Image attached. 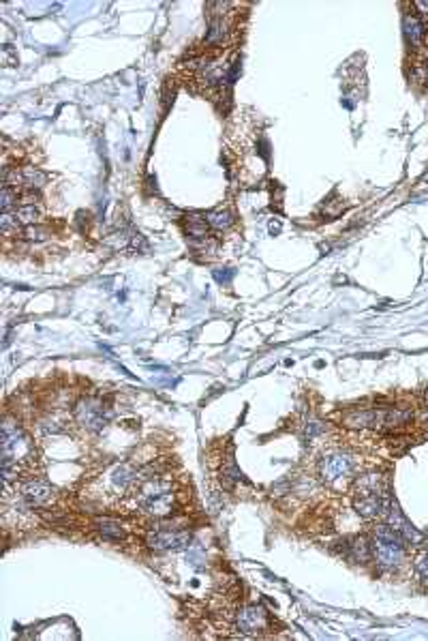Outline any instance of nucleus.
I'll return each mask as SVG.
<instances>
[{
  "instance_id": "obj_23",
  "label": "nucleus",
  "mask_w": 428,
  "mask_h": 641,
  "mask_svg": "<svg viewBox=\"0 0 428 641\" xmlns=\"http://www.w3.org/2000/svg\"><path fill=\"white\" fill-rule=\"evenodd\" d=\"M24 236H26L28 240L41 242V240H45L49 236V232L45 228H39V226H28L26 230H24Z\"/></svg>"
},
{
  "instance_id": "obj_26",
  "label": "nucleus",
  "mask_w": 428,
  "mask_h": 641,
  "mask_svg": "<svg viewBox=\"0 0 428 641\" xmlns=\"http://www.w3.org/2000/svg\"><path fill=\"white\" fill-rule=\"evenodd\" d=\"M424 423H428V390H426V408H424Z\"/></svg>"
},
{
  "instance_id": "obj_13",
  "label": "nucleus",
  "mask_w": 428,
  "mask_h": 641,
  "mask_svg": "<svg viewBox=\"0 0 428 641\" xmlns=\"http://www.w3.org/2000/svg\"><path fill=\"white\" fill-rule=\"evenodd\" d=\"M375 418H377V412L375 408L370 410H364V408H356V410H349L345 412L343 416V427H349V429H366V427H373L375 429Z\"/></svg>"
},
{
  "instance_id": "obj_1",
  "label": "nucleus",
  "mask_w": 428,
  "mask_h": 641,
  "mask_svg": "<svg viewBox=\"0 0 428 641\" xmlns=\"http://www.w3.org/2000/svg\"><path fill=\"white\" fill-rule=\"evenodd\" d=\"M131 506L148 517H155V519H165L176 506L171 483L161 476H144L135 481V489L131 491Z\"/></svg>"
},
{
  "instance_id": "obj_11",
  "label": "nucleus",
  "mask_w": 428,
  "mask_h": 641,
  "mask_svg": "<svg viewBox=\"0 0 428 641\" xmlns=\"http://www.w3.org/2000/svg\"><path fill=\"white\" fill-rule=\"evenodd\" d=\"M354 496H388L386 478L377 472L360 476L354 485Z\"/></svg>"
},
{
  "instance_id": "obj_5",
  "label": "nucleus",
  "mask_w": 428,
  "mask_h": 641,
  "mask_svg": "<svg viewBox=\"0 0 428 641\" xmlns=\"http://www.w3.org/2000/svg\"><path fill=\"white\" fill-rule=\"evenodd\" d=\"M191 542V534L187 530H157L146 536V545L153 551H180Z\"/></svg>"
},
{
  "instance_id": "obj_18",
  "label": "nucleus",
  "mask_w": 428,
  "mask_h": 641,
  "mask_svg": "<svg viewBox=\"0 0 428 641\" xmlns=\"http://www.w3.org/2000/svg\"><path fill=\"white\" fill-rule=\"evenodd\" d=\"M426 35L424 24L416 15H405V37L411 45H418Z\"/></svg>"
},
{
  "instance_id": "obj_20",
  "label": "nucleus",
  "mask_w": 428,
  "mask_h": 641,
  "mask_svg": "<svg viewBox=\"0 0 428 641\" xmlns=\"http://www.w3.org/2000/svg\"><path fill=\"white\" fill-rule=\"evenodd\" d=\"M413 569H416L418 579L424 581V583H428V549H424V551L416 558Z\"/></svg>"
},
{
  "instance_id": "obj_15",
  "label": "nucleus",
  "mask_w": 428,
  "mask_h": 641,
  "mask_svg": "<svg viewBox=\"0 0 428 641\" xmlns=\"http://www.w3.org/2000/svg\"><path fill=\"white\" fill-rule=\"evenodd\" d=\"M347 551H349V558L354 560V562H368V560L373 558L370 545H368V542H366L364 538H360V536H356V538L349 540Z\"/></svg>"
},
{
  "instance_id": "obj_17",
  "label": "nucleus",
  "mask_w": 428,
  "mask_h": 641,
  "mask_svg": "<svg viewBox=\"0 0 428 641\" xmlns=\"http://www.w3.org/2000/svg\"><path fill=\"white\" fill-rule=\"evenodd\" d=\"M11 213H13L17 224L24 226V228L39 224V219H41V210L37 208V204H33V206H19V208H15Z\"/></svg>"
},
{
  "instance_id": "obj_4",
  "label": "nucleus",
  "mask_w": 428,
  "mask_h": 641,
  "mask_svg": "<svg viewBox=\"0 0 428 641\" xmlns=\"http://www.w3.org/2000/svg\"><path fill=\"white\" fill-rule=\"evenodd\" d=\"M110 416H112L110 408H105V403H101L96 399H82L78 408H75V418L88 431H101L108 425Z\"/></svg>"
},
{
  "instance_id": "obj_19",
  "label": "nucleus",
  "mask_w": 428,
  "mask_h": 641,
  "mask_svg": "<svg viewBox=\"0 0 428 641\" xmlns=\"http://www.w3.org/2000/svg\"><path fill=\"white\" fill-rule=\"evenodd\" d=\"M206 221H208V226L214 228V230H228L234 224V217L228 210H212V213L206 215Z\"/></svg>"
},
{
  "instance_id": "obj_14",
  "label": "nucleus",
  "mask_w": 428,
  "mask_h": 641,
  "mask_svg": "<svg viewBox=\"0 0 428 641\" xmlns=\"http://www.w3.org/2000/svg\"><path fill=\"white\" fill-rule=\"evenodd\" d=\"M185 230L191 238H197V240H204L208 236V221H206V215L199 217V215H189L187 221H185Z\"/></svg>"
},
{
  "instance_id": "obj_8",
  "label": "nucleus",
  "mask_w": 428,
  "mask_h": 641,
  "mask_svg": "<svg viewBox=\"0 0 428 641\" xmlns=\"http://www.w3.org/2000/svg\"><path fill=\"white\" fill-rule=\"evenodd\" d=\"M19 496L31 508H41V506H47L54 500L56 489L41 478H33V481H26L19 487Z\"/></svg>"
},
{
  "instance_id": "obj_7",
  "label": "nucleus",
  "mask_w": 428,
  "mask_h": 641,
  "mask_svg": "<svg viewBox=\"0 0 428 641\" xmlns=\"http://www.w3.org/2000/svg\"><path fill=\"white\" fill-rule=\"evenodd\" d=\"M234 622L242 635H257L268 626V613L262 605H244L238 609Z\"/></svg>"
},
{
  "instance_id": "obj_22",
  "label": "nucleus",
  "mask_w": 428,
  "mask_h": 641,
  "mask_svg": "<svg viewBox=\"0 0 428 641\" xmlns=\"http://www.w3.org/2000/svg\"><path fill=\"white\" fill-rule=\"evenodd\" d=\"M0 228H3V232L5 234H9V232H17L22 226L15 221V217H13V213H3V217H0Z\"/></svg>"
},
{
  "instance_id": "obj_16",
  "label": "nucleus",
  "mask_w": 428,
  "mask_h": 641,
  "mask_svg": "<svg viewBox=\"0 0 428 641\" xmlns=\"http://www.w3.org/2000/svg\"><path fill=\"white\" fill-rule=\"evenodd\" d=\"M96 528H99L101 534H103V538H110V540H122L124 536H127L124 528L116 519H108V517L96 519Z\"/></svg>"
},
{
  "instance_id": "obj_25",
  "label": "nucleus",
  "mask_w": 428,
  "mask_h": 641,
  "mask_svg": "<svg viewBox=\"0 0 428 641\" xmlns=\"http://www.w3.org/2000/svg\"><path fill=\"white\" fill-rule=\"evenodd\" d=\"M214 279L219 281V283H228L230 279H232V270H228V268H219V270H214Z\"/></svg>"
},
{
  "instance_id": "obj_24",
  "label": "nucleus",
  "mask_w": 428,
  "mask_h": 641,
  "mask_svg": "<svg viewBox=\"0 0 428 641\" xmlns=\"http://www.w3.org/2000/svg\"><path fill=\"white\" fill-rule=\"evenodd\" d=\"M323 431V423H319V421H309L307 423V438L309 440H313L317 433H321Z\"/></svg>"
},
{
  "instance_id": "obj_10",
  "label": "nucleus",
  "mask_w": 428,
  "mask_h": 641,
  "mask_svg": "<svg viewBox=\"0 0 428 641\" xmlns=\"http://www.w3.org/2000/svg\"><path fill=\"white\" fill-rule=\"evenodd\" d=\"M354 508L364 519H375L382 517L390 508V498L388 496H354Z\"/></svg>"
},
{
  "instance_id": "obj_12",
  "label": "nucleus",
  "mask_w": 428,
  "mask_h": 641,
  "mask_svg": "<svg viewBox=\"0 0 428 641\" xmlns=\"http://www.w3.org/2000/svg\"><path fill=\"white\" fill-rule=\"evenodd\" d=\"M230 33H232V24H230L228 15L214 13L210 17V26H208V33H206V41L210 45H223L225 39L230 37Z\"/></svg>"
},
{
  "instance_id": "obj_9",
  "label": "nucleus",
  "mask_w": 428,
  "mask_h": 641,
  "mask_svg": "<svg viewBox=\"0 0 428 641\" xmlns=\"http://www.w3.org/2000/svg\"><path fill=\"white\" fill-rule=\"evenodd\" d=\"M17 183H19L22 187H26V189L35 191V189H41V187L47 183V174H45V172H41L39 167H33V165H26V167H22V169H13V172H7V174H5V185H9V187L15 185V189H17Z\"/></svg>"
},
{
  "instance_id": "obj_21",
  "label": "nucleus",
  "mask_w": 428,
  "mask_h": 641,
  "mask_svg": "<svg viewBox=\"0 0 428 641\" xmlns=\"http://www.w3.org/2000/svg\"><path fill=\"white\" fill-rule=\"evenodd\" d=\"M17 202V189L5 185L3 187V197H0V204H3V213H11L13 204Z\"/></svg>"
},
{
  "instance_id": "obj_2",
  "label": "nucleus",
  "mask_w": 428,
  "mask_h": 641,
  "mask_svg": "<svg viewBox=\"0 0 428 641\" xmlns=\"http://www.w3.org/2000/svg\"><path fill=\"white\" fill-rule=\"evenodd\" d=\"M35 459V444L19 425L5 421L3 425V476L9 483Z\"/></svg>"
},
{
  "instance_id": "obj_3",
  "label": "nucleus",
  "mask_w": 428,
  "mask_h": 641,
  "mask_svg": "<svg viewBox=\"0 0 428 641\" xmlns=\"http://www.w3.org/2000/svg\"><path fill=\"white\" fill-rule=\"evenodd\" d=\"M370 551L382 571H396L405 560V538L392 526H379L375 530Z\"/></svg>"
},
{
  "instance_id": "obj_6",
  "label": "nucleus",
  "mask_w": 428,
  "mask_h": 641,
  "mask_svg": "<svg viewBox=\"0 0 428 641\" xmlns=\"http://www.w3.org/2000/svg\"><path fill=\"white\" fill-rule=\"evenodd\" d=\"M354 470V459L345 453H330L319 461V476L325 483H336Z\"/></svg>"
}]
</instances>
